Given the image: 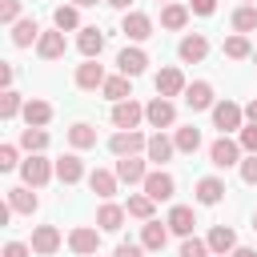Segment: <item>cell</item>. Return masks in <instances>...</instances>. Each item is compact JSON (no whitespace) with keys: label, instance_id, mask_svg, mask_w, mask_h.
I'll return each instance as SVG.
<instances>
[{"label":"cell","instance_id":"1","mask_svg":"<svg viewBox=\"0 0 257 257\" xmlns=\"http://www.w3.org/2000/svg\"><path fill=\"white\" fill-rule=\"evenodd\" d=\"M52 177H56V161H48L44 153H28V157L20 161V181H24V185L44 189Z\"/></svg>","mask_w":257,"mask_h":257},{"label":"cell","instance_id":"2","mask_svg":"<svg viewBox=\"0 0 257 257\" xmlns=\"http://www.w3.org/2000/svg\"><path fill=\"white\" fill-rule=\"evenodd\" d=\"M209 112H213V128H221L225 137L241 133V124H245V108H241L237 100H217Z\"/></svg>","mask_w":257,"mask_h":257},{"label":"cell","instance_id":"3","mask_svg":"<svg viewBox=\"0 0 257 257\" xmlns=\"http://www.w3.org/2000/svg\"><path fill=\"white\" fill-rule=\"evenodd\" d=\"M149 149V137L141 133V128H116L112 137H108V153L112 157H137V153H145Z\"/></svg>","mask_w":257,"mask_h":257},{"label":"cell","instance_id":"4","mask_svg":"<svg viewBox=\"0 0 257 257\" xmlns=\"http://www.w3.org/2000/svg\"><path fill=\"white\" fill-rule=\"evenodd\" d=\"M241 157H245L241 141H233V137H225V133L209 145V161H213V169H233V165H241Z\"/></svg>","mask_w":257,"mask_h":257},{"label":"cell","instance_id":"5","mask_svg":"<svg viewBox=\"0 0 257 257\" xmlns=\"http://www.w3.org/2000/svg\"><path fill=\"white\" fill-rule=\"evenodd\" d=\"M145 124H149V128H161V133L173 128V124H177V104H173L169 96H153V100L145 104Z\"/></svg>","mask_w":257,"mask_h":257},{"label":"cell","instance_id":"6","mask_svg":"<svg viewBox=\"0 0 257 257\" xmlns=\"http://www.w3.org/2000/svg\"><path fill=\"white\" fill-rule=\"evenodd\" d=\"M68 249H72L76 257L100 253V229H96V225H76V229L68 233Z\"/></svg>","mask_w":257,"mask_h":257},{"label":"cell","instance_id":"7","mask_svg":"<svg viewBox=\"0 0 257 257\" xmlns=\"http://www.w3.org/2000/svg\"><path fill=\"white\" fill-rule=\"evenodd\" d=\"M177 56H181V64H201V60L209 56V40H205V32H185L181 44H177Z\"/></svg>","mask_w":257,"mask_h":257},{"label":"cell","instance_id":"8","mask_svg":"<svg viewBox=\"0 0 257 257\" xmlns=\"http://www.w3.org/2000/svg\"><path fill=\"white\" fill-rule=\"evenodd\" d=\"M153 84H157V96H169V100H173V96H185V88H189V80H185V72H181L177 64L161 68Z\"/></svg>","mask_w":257,"mask_h":257},{"label":"cell","instance_id":"9","mask_svg":"<svg viewBox=\"0 0 257 257\" xmlns=\"http://www.w3.org/2000/svg\"><path fill=\"white\" fill-rule=\"evenodd\" d=\"M116 177H120V185H145V177H149V157H116V169H112Z\"/></svg>","mask_w":257,"mask_h":257},{"label":"cell","instance_id":"10","mask_svg":"<svg viewBox=\"0 0 257 257\" xmlns=\"http://www.w3.org/2000/svg\"><path fill=\"white\" fill-rule=\"evenodd\" d=\"M153 201H173V193H177V181H173V173H165V169H149V177H145V185H141Z\"/></svg>","mask_w":257,"mask_h":257},{"label":"cell","instance_id":"11","mask_svg":"<svg viewBox=\"0 0 257 257\" xmlns=\"http://www.w3.org/2000/svg\"><path fill=\"white\" fill-rule=\"evenodd\" d=\"M64 52H68V40H64V32H60L56 24H52L48 32H40V40H36V56H40V60H60Z\"/></svg>","mask_w":257,"mask_h":257},{"label":"cell","instance_id":"12","mask_svg":"<svg viewBox=\"0 0 257 257\" xmlns=\"http://www.w3.org/2000/svg\"><path fill=\"white\" fill-rule=\"evenodd\" d=\"M76 88H84V92H96V88H104V80H108V72H104V64L100 60H84V64H76Z\"/></svg>","mask_w":257,"mask_h":257},{"label":"cell","instance_id":"13","mask_svg":"<svg viewBox=\"0 0 257 257\" xmlns=\"http://www.w3.org/2000/svg\"><path fill=\"white\" fill-rule=\"evenodd\" d=\"M28 245H32V253H40V257H52V253L64 245V237H60V229H56V225H36Z\"/></svg>","mask_w":257,"mask_h":257},{"label":"cell","instance_id":"14","mask_svg":"<svg viewBox=\"0 0 257 257\" xmlns=\"http://www.w3.org/2000/svg\"><path fill=\"white\" fill-rule=\"evenodd\" d=\"M173 153H177V145H173V137H165L161 128L157 133H149V149H145V157L157 165V169H165L169 161H173Z\"/></svg>","mask_w":257,"mask_h":257},{"label":"cell","instance_id":"15","mask_svg":"<svg viewBox=\"0 0 257 257\" xmlns=\"http://www.w3.org/2000/svg\"><path fill=\"white\" fill-rule=\"evenodd\" d=\"M124 221H128V209H124V205L100 201V209H96V229H100V233H116Z\"/></svg>","mask_w":257,"mask_h":257},{"label":"cell","instance_id":"16","mask_svg":"<svg viewBox=\"0 0 257 257\" xmlns=\"http://www.w3.org/2000/svg\"><path fill=\"white\" fill-rule=\"evenodd\" d=\"M141 245L149 249V253H161L165 245H169V221H141Z\"/></svg>","mask_w":257,"mask_h":257},{"label":"cell","instance_id":"17","mask_svg":"<svg viewBox=\"0 0 257 257\" xmlns=\"http://www.w3.org/2000/svg\"><path fill=\"white\" fill-rule=\"evenodd\" d=\"M120 32H124L133 44H141V40H149V36H153V20H149L145 12H137V8H133V12H124V20H120Z\"/></svg>","mask_w":257,"mask_h":257},{"label":"cell","instance_id":"18","mask_svg":"<svg viewBox=\"0 0 257 257\" xmlns=\"http://www.w3.org/2000/svg\"><path fill=\"white\" fill-rule=\"evenodd\" d=\"M141 120H145V104H137L133 96L112 104V124H116V128H137Z\"/></svg>","mask_w":257,"mask_h":257},{"label":"cell","instance_id":"19","mask_svg":"<svg viewBox=\"0 0 257 257\" xmlns=\"http://www.w3.org/2000/svg\"><path fill=\"white\" fill-rule=\"evenodd\" d=\"M56 181H60V185H76V181H84V161H80L76 149L64 153V157H56Z\"/></svg>","mask_w":257,"mask_h":257},{"label":"cell","instance_id":"20","mask_svg":"<svg viewBox=\"0 0 257 257\" xmlns=\"http://www.w3.org/2000/svg\"><path fill=\"white\" fill-rule=\"evenodd\" d=\"M76 52H80L84 60H96V56L104 52V32H100V28H92V24H88V28H80V32H76Z\"/></svg>","mask_w":257,"mask_h":257},{"label":"cell","instance_id":"21","mask_svg":"<svg viewBox=\"0 0 257 257\" xmlns=\"http://www.w3.org/2000/svg\"><path fill=\"white\" fill-rule=\"evenodd\" d=\"M149 68V56H145V48H120L116 52V72H124V76H141Z\"/></svg>","mask_w":257,"mask_h":257},{"label":"cell","instance_id":"22","mask_svg":"<svg viewBox=\"0 0 257 257\" xmlns=\"http://www.w3.org/2000/svg\"><path fill=\"white\" fill-rule=\"evenodd\" d=\"M185 104H189L193 112H205V108H213V104H217V96H213V84H209V80H193V84L185 88Z\"/></svg>","mask_w":257,"mask_h":257},{"label":"cell","instance_id":"23","mask_svg":"<svg viewBox=\"0 0 257 257\" xmlns=\"http://www.w3.org/2000/svg\"><path fill=\"white\" fill-rule=\"evenodd\" d=\"M8 205H12V213L32 217V213L40 209V197L32 193V185H16V189H8Z\"/></svg>","mask_w":257,"mask_h":257},{"label":"cell","instance_id":"24","mask_svg":"<svg viewBox=\"0 0 257 257\" xmlns=\"http://www.w3.org/2000/svg\"><path fill=\"white\" fill-rule=\"evenodd\" d=\"M165 221H169V233H177V237H193L197 213H193V205H173Z\"/></svg>","mask_w":257,"mask_h":257},{"label":"cell","instance_id":"25","mask_svg":"<svg viewBox=\"0 0 257 257\" xmlns=\"http://www.w3.org/2000/svg\"><path fill=\"white\" fill-rule=\"evenodd\" d=\"M193 197H197V205H221L225 201V181L221 177H201Z\"/></svg>","mask_w":257,"mask_h":257},{"label":"cell","instance_id":"26","mask_svg":"<svg viewBox=\"0 0 257 257\" xmlns=\"http://www.w3.org/2000/svg\"><path fill=\"white\" fill-rule=\"evenodd\" d=\"M205 241H209V249H213V257H229V253L237 249V233H233L229 225H213Z\"/></svg>","mask_w":257,"mask_h":257},{"label":"cell","instance_id":"27","mask_svg":"<svg viewBox=\"0 0 257 257\" xmlns=\"http://www.w3.org/2000/svg\"><path fill=\"white\" fill-rule=\"evenodd\" d=\"M189 4H177V0H169V4H161V28H169V32H181L185 24H189Z\"/></svg>","mask_w":257,"mask_h":257},{"label":"cell","instance_id":"28","mask_svg":"<svg viewBox=\"0 0 257 257\" xmlns=\"http://www.w3.org/2000/svg\"><path fill=\"white\" fill-rule=\"evenodd\" d=\"M116 185H120V177H116V173H108V169H92V173H88V189H92L100 201H112Z\"/></svg>","mask_w":257,"mask_h":257},{"label":"cell","instance_id":"29","mask_svg":"<svg viewBox=\"0 0 257 257\" xmlns=\"http://www.w3.org/2000/svg\"><path fill=\"white\" fill-rule=\"evenodd\" d=\"M36 40H40V24H36L32 16H20V20L12 24V44H16V48H32Z\"/></svg>","mask_w":257,"mask_h":257},{"label":"cell","instance_id":"30","mask_svg":"<svg viewBox=\"0 0 257 257\" xmlns=\"http://www.w3.org/2000/svg\"><path fill=\"white\" fill-rule=\"evenodd\" d=\"M20 116H24V124H36V128H44V124L52 120V104H48V100H40V96H28Z\"/></svg>","mask_w":257,"mask_h":257},{"label":"cell","instance_id":"31","mask_svg":"<svg viewBox=\"0 0 257 257\" xmlns=\"http://www.w3.org/2000/svg\"><path fill=\"white\" fill-rule=\"evenodd\" d=\"M52 24H56L60 32H80V28H84L76 4H60V8H52Z\"/></svg>","mask_w":257,"mask_h":257},{"label":"cell","instance_id":"32","mask_svg":"<svg viewBox=\"0 0 257 257\" xmlns=\"http://www.w3.org/2000/svg\"><path fill=\"white\" fill-rule=\"evenodd\" d=\"M100 92H104L112 104H116V100H128V96H133V76L116 72V76H108V80H104V88H100Z\"/></svg>","mask_w":257,"mask_h":257},{"label":"cell","instance_id":"33","mask_svg":"<svg viewBox=\"0 0 257 257\" xmlns=\"http://www.w3.org/2000/svg\"><path fill=\"white\" fill-rule=\"evenodd\" d=\"M68 145H72L76 153H84V149H92V145H96V128H92L88 120H76V124L68 128Z\"/></svg>","mask_w":257,"mask_h":257},{"label":"cell","instance_id":"34","mask_svg":"<svg viewBox=\"0 0 257 257\" xmlns=\"http://www.w3.org/2000/svg\"><path fill=\"white\" fill-rule=\"evenodd\" d=\"M173 145H177V153H197L201 149V128L197 124H181L173 133Z\"/></svg>","mask_w":257,"mask_h":257},{"label":"cell","instance_id":"35","mask_svg":"<svg viewBox=\"0 0 257 257\" xmlns=\"http://www.w3.org/2000/svg\"><path fill=\"white\" fill-rule=\"evenodd\" d=\"M20 149L24 153H44L48 149V128H36V124L20 128Z\"/></svg>","mask_w":257,"mask_h":257},{"label":"cell","instance_id":"36","mask_svg":"<svg viewBox=\"0 0 257 257\" xmlns=\"http://www.w3.org/2000/svg\"><path fill=\"white\" fill-rule=\"evenodd\" d=\"M153 197L149 193H128V201H124V209H128V217H137V221H153Z\"/></svg>","mask_w":257,"mask_h":257},{"label":"cell","instance_id":"37","mask_svg":"<svg viewBox=\"0 0 257 257\" xmlns=\"http://www.w3.org/2000/svg\"><path fill=\"white\" fill-rule=\"evenodd\" d=\"M225 56H229V60H249V56H253V44H249V36H245V32H233V36H225Z\"/></svg>","mask_w":257,"mask_h":257},{"label":"cell","instance_id":"38","mask_svg":"<svg viewBox=\"0 0 257 257\" xmlns=\"http://www.w3.org/2000/svg\"><path fill=\"white\" fill-rule=\"evenodd\" d=\"M20 112H24L20 92H16V88H4V92H0V120H16Z\"/></svg>","mask_w":257,"mask_h":257},{"label":"cell","instance_id":"39","mask_svg":"<svg viewBox=\"0 0 257 257\" xmlns=\"http://www.w3.org/2000/svg\"><path fill=\"white\" fill-rule=\"evenodd\" d=\"M253 28H257V8H253V4H241V8L233 12V32H245V36H249Z\"/></svg>","mask_w":257,"mask_h":257},{"label":"cell","instance_id":"40","mask_svg":"<svg viewBox=\"0 0 257 257\" xmlns=\"http://www.w3.org/2000/svg\"><path fill=\"white\" fill-rule=\"evenodd\" d=\"M177 257H213V249H209V241H201V237H181Z\"/></svg>","mask_w":257,"mask_h":257},{"label":"cell","instance_id":"41","mask_svg":"<svg viewBox=\"0 0 257 257\" xmlns=\"http://www.w3.org/2000/svg\"><path fill=\"white\" fill-rule=\"evenodd\" d=\"M237 169H241V181L245 185H257V153H245Z\"/></svg>","mask_w":257,"mask_h":257},{"label":"cell","instance_id":"42","mask_svg":"<svg viewBox=\"0 0 257 257\" xmlns=\"http://www.w3.org/2000/svg\"><path fill=\"white\" fill-rule=\"evenodd\" d=\"M12 169H20L16 145H0V173H12Z\"/></svg>","mask_w":257,"mask_h":257},{"label":"cell","instance_id":"43","mask_svg":"<svg viewBox=\"0 0 257 257\" xmlns=\"http://www.w3.org/2000/svg\"><path fill=\"white\" fill-rule=\"evenodd\" d=\"M20 20V0H0V24H16Z\"/></svg>","mask_w":257,"mask_h":257},{"label":"cell","instance_id":"44","mask_svg":"<svg viewBox=\"0 0 257 257\" xmlns=\"http://www.w3.org/2000/svg\"><path fill=\"white\" fill-rule=\"evenodd\" d=\"M237 141H241V149H245V153H257V124H249V120H245V124H241V133H237Z\"/></svg>","mask_w":257,"mask_h":257},{"label":"cell","instance_id":"45","mask_svg":"<svg viewBox=\"0 0 257 257\" xmlns=\"http://www.w3.org/2000/svg\"><path fill=\"white\" fill-rule=\"evenodd\" d=\"M145 253H149V249H145V245H133V241H120V245L112 249V257H145Z\"/></svg>","mask_w":257,"mask_h":257},{"label":"cell","instance_id":"46","mask_svg":"<svg viewBox=\"0 0 257 257\" xmlns=\"http://www.w3.org/2000/svg\"><path fill=\"white\" fill-rule=\"evenodd\" d=\"M189 12L193 16H213L217 12V0H189Z\"/></svg>","mask_w":257,"mask_h":257},{"label":"cell","instance_id":"47","mask_svg":"<svg viewBox=\"0 0 257 257\" xmlns=\"http://www.w3.org/2000/svg\"><path fill=\"white\" fill-rule=\"evenodd\" d=\"M4 257H32V245H24V241H8V245H4Z\"/></svg>","mask_w":257,"mask_h":257},{"label":"cell","instance_id":"48","mask_svg":"<svg viewBox=\"0 0 257 257\" xmlns=\"http://www.w3.org/2000/svg\"><path fill=\"white\" fill-rule=\"evenodd\" d=\"M12 76H16V68L4 60V64H0V88H12Z\"/></svg>","mask_w":257,"mask_h":257},{"label":"cell","instance_id":"49","mask_svg":"<svg viewBox=\"0 0 257 257\" xmlns=\"http://www.w3.org/2000/svg\"><path fill=\"white\" fill-rule=\"evenodd\" d=\"M108 8H116V12H133V0H104Z\"/></svg>","mask_w":257,"mask_h":257},{"label":"cell","instance_id":"50","mask_svg":"<svg viewBox=\"0 0 257 257\" xmlns=\"http://www.w3.org/2000/svg\"><path fill=\"white\" fill-rule=\"evenodd\" d=\"M245 120H249V124H257V96L245 104Z\"/></svg>","mask_w":257,"mask_h":257},{"label":"cell","instance_id":"51","mask_svg":"<svg viewBox=\"0 0 257 257\" xmlns=\"http://www.w3.org/2000/svg\"><path fill=\"white\" fill-rule=\"evenodd\" d=\"M229 257H257V249H249V245H237Z\"/></svg>","mask_w":257,"mask_h":257},{"label":"cell","instance_id":"52","mask_svg":"<svg viewBox=\"0 0 257 257\" xmlns=\"http://www.w3.org/2000/svg\"><path fill=\"white\" fill-rule=\"evenodd\" d=\"M76 8H92V4H100V0H72Z\"/></svg>","mask_w":257,"mask_h":257},{"label":"cell","instance_id":"53","mask_svg":"<svg viewBox=\"0 0 257 257\" xmlns=\"http://www.w3.org/2000/svg\"><path fill=\"white\" fill-rule=\"evenodd\" d=\"M253 233H257V213H253Z\"/></svg>","mask_w":257,"mask_h":257},{"label":"cell","instance_id":"54","mask_svg":"<svg viewBox=\"0 0 257 257\" xmlns=\"http://www.w3.org/2000/svg\"><path fill=\"white\" fill-rule=\"evenodd\" d=\"M253 64H257V48H253Z\"/></svg>","mask_w":257,"mask_h":257},{"label":"cell","instance_id":"55","mask_svg":"<svg viewBox=\"0 0 257 257\" xmlns=\"http://www.w3.org/2000/svg\"><path fill=\"white\" fill-rule=\"evenodd\" d=\"M241 4H253V0H241Z\"/></svg>","mask_w":257,"mask_h":257},{"label":"cell","instance_id":"56","mask_svg":"<svg viewBox=\"0 0 257 257\" xmlns=\"http://www.w3.org/2000/svg\"><path fill=\"white\" fill-rule=\"evenodd\" d=\"M161 4H169V0H161Z\"/></svg>","mask_w":257,"mask_h":257},{"label":"cell","instance_id":"57","mask_svg":"<svg viewBox=\"0 0 257 257\" xmlns=\"http://www.w3.org/2000/svg\"><path fill=\"white\" fill-rule=\"evenodd\" d=\"M92 257H96V253H92Z\"/></svg>","mask_w":257,"mask_h":257}]
</instances>
